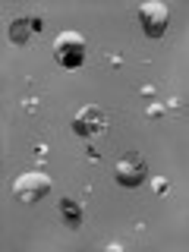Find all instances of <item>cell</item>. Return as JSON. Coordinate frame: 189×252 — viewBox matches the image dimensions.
Wrapping results in <instances>:
<instances>
[{
	"mask_svg": "<svg viewBox=\"0 0 189 252\" xmlns=\"http://www.w3.org/2000/svg\"><path fill=\"white\" fill-rule=\"evenodd\" d=\"M41 29V19L38 16H26V19H13L10 22V41L13 44H26L32 32Z\"/></svg>",
	"mask_w": 189,
	"mask_h": 252,
	"instance_id": "6",
	"label": "cell"
},
{
	"mask_svg": "<svg viewBox=\"0 0 189 252\" xmlns=\"http://www.w3.org/2000/svg\"><path fill=\"white\" fill-rule=\"evenodd\" d=\"M85 51H89V41H85L79 32H60V35L54 38V60H57L63 69L82 66Z\"/></svg>",
	"mask_w": 189,
	"mask_h": 252,
	"instance_id": "1",
	"label": "cell"
},
{
	"mask_svg": "<svg viewBox=\"0 0 189 252\" xmlns=\"http://www.w3.org/2000/svg\"><path fill=\"white\" fill-rule=\"evenodd\" d=\"M104 129H107V117H104L101 107L85 104L82 110H76V117H73V132H76V136L92 139V136H101Z\"/></svg>",
	"mask_w": 189,
	"mask_h": 252,
	"instance_id": "5",
	"label": "cell"
},
{
	"mask_svg": "<svg viewBox=\"0 0 189 252\" xmlns=\"http://www.w3.org/2000/svg\"><path fill=\"white\" fill-rule=\"evenodd\" d=\"M13 192H16V199H19V202H38V199H44V195L51 192V177L41 173V170L22 173V177H16Z\"/></svg>",
	"mask_w": 189,
	"mask_h": 252,
	"instance_id": "4",
	"label": "cell"
},
{
	"mask_svg": "<svg viewBox=\"0 0 189 252\" xmlns=\"http://www.w3.org/2000/svg\"><path fill=\"white\" fill-rule=\"evenodd\" d=\"M139 26H142V32H145L148 38H161L164 32H167V26H170L167 3H158V0H152V3H142L139 6Z\"/></svg>",
	"mask_w": 189,
	"mask_h": 252,
	"instance_id": "3",
	"label": "cell"
},
{
	"mask_svg": "<svg viewBox=\"0 0 189 252\" xmlns=\"http://www.w3.org/2000/svg\"><path fill=\"white\" fill-rule=\"evenodd\" d=\"M114 180H117L120 186H126V189L142 186V183L148 180V164H145V158H142L139 152L123 155L120 161L114 164Z\"/></svg>",
	"mask_w": 189,
	"mask_h": 252,
	"instance_id": "2",
	"label": "cell"
},
{
	"mask_svg": "<svg viewBox=\"0 0 189 252\" xmlns=\"http://www.w3.org/2000/svg\"><path fill=\"white\" fill-rule=\"evenodd\" d=\"M60 215H63V220H66V224L76 230V227L82 224V205L66 195V199H60Z\"/></svg>",
	"mask_w": 189,
	"mask_h": 252,
	"instance_id": "7",
	"label": "cell"
},
{
	"mask_svg": "<svg viewBox=\"0 0 189 252\" xmlns=\"http://www.w3.org/2000/svg\"><path fill=\"white\" fill-rule=\"evenodd\" d=\"M161 110H164L161 104H152V107H148V117H161Z\"/></svg>",
	"mask_w": 189,
	"mask_h": 252,
	"instance_id": "8",
	"label": "cell"
}]
</instances>
